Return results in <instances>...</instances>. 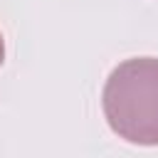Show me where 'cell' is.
Here are the masks:
<instances>
[{"mask_svg":"<svg viewBox=\"0 0 158 158\" xmlns=\"http://www.w3.org/2000/svg\"><path fill=\"white\" fill-rule=\"evenodd\" d=\"M101 106L111 131L136 146H158V57H133L114 67Z\"/></svg>","mask_w":158,"mask_h":158,"instance_id":"cell-1","label":"cell"},{"mask_svg":"<svg viewBox=\"0 0 158 158\" xmlns=\"http://www.w3.org/2000/svg\"><path fill=\"white\" fill-rule=\"evenodd\" d=\"M5 62V42H2V35H0V67Z\"/></svg>","mask_w":158,"mask_h":158,"instance_id":"cell-2","label":"cell"}]
</instances>
